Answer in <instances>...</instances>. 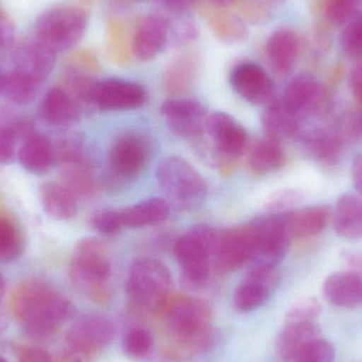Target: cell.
<instances>
[{
	"instance_id": "11a10c76",
	"label": "cell",
	"mask_w": 362,
	"mask_h": 362,
	"mask_svg": "<svg viewBox=\"0 0 362 362\" xmlns=\"http://www.w3.org/2000/svg\"><path fill=\"white\" fill-rule=\"evenodd\" d=\"M211 4L214 6H217V8H226V6H231L234 2L238 1V0H209Z\"/></svg>"
},
{
	"instance_id": "d590c367",
	"label": "cell",
	"mask_w": 362,
	"mask_h": 362,
	"mask_svg": "<svg viewBox=\"0 0 362 362\" xmlns=\"http://www.w3.org/2000/svg\"><path fill=\"white\" fill-rule=\"evenodd\" d=\"M323 12L334 27L349 25L362 14V0H325Z\"/></svg>"
},
{
	"instance_id": "f35d334b",
	"label": "cell",
	"mask_w": 362,
	"mask_h": 362,
	"mask_svg": "<svg viewBox=\"0 0 362 362\" xmlns=\"http://www.w3.org/2000/svg\"><path fill=\"white\" fill-rule=\"evenodd\" d=\"M335 354V346L321 337L308 342L293 362H333Z\"/></svg>"
},
{
	"instance_id": "7dc6e473",
	"label": "cell",
	"mask_w": 362,
	"mask_h": 362,
	"mask_svg": "<svg viewBox=\"0 0 362 362\" xmlns=\"http://www.w3.org/2000/svg\"><path fill=\"white\" fill-rule=\"evenodd\" d=\"M15 28L4 13L0 14V59L14 45Z\"/></svg>"
},
{
	"instance_id": "30bf717a",
	"label": "cell",
	"mask_w": 362,
	"mask_h": 362,
	"mask_svg": "<svg viewBox=\"0 0 362 362\" xmlns=\"http://www.w3.org/2000/svg\"><path fill=\"white\" fill-rule=\"evenodd\" d=\"M206 132L213 140V160L221 171H231L248 146L246 129L230 115L215 112L209 116Z\"/></svg>"
},
{
	"instance_id": "2e32d148",
	"label": "cell",
	"mask_w": 362,
	"mask_h": 362,
	"mask_svg": "<svg viewBox=\"0 0 362 362\" xmlns=\"http://www.w3.org/2000/svg\"><path fill=\"white\" fill-rule=\"evenodd\" d=\"M230 82L238 95L255 105H267L274 99V82L257 64H240L234 68Z\"/></svg>"
},
{
	"instance_id": "db71d44e",
	"label": "cell",
	"mask_w": 362,
	"mask_h": 362,
	"mask_svg": "<svg viewBox=\"0 0 362 362\" xmlns=\"http://www.w3.org/2000/svg\"><path fill=\"white\" fill-rule=\"evenodd\" d=\"M352 178L354 187L359 195L362 196V154H358L353 159Z\"/></svg>"
},
{
	"instance_id": "e575fe53",
	"label": "cell",
	"mask_w": 362,
	"mask_h": 362,
	"mask_svg": "<svg viewBox=\"0 0 362 362\" xmlns=\"http://www.w3.org/2000/svg\"><path fill=\"white\" fill-rule=\"evenodd\" d=\"M25 246L23 233L13 219L0 214V261H14Z\"/></svg>"
},
{
	"instance_id": "3957f363",
	"label": "cell",
	"mask_w": 362,
	"mask_h": 362,
	"mask_svg": "<svg viewBox=\"0 0 362 362\" xmlns=\"http://www.w3.org/2000/svg\"><path fill=\"white\" fill-rule=\"evenodd\" d=\"M171 272L165 264L152 257H140L129 267L127 303L133 314L155 317L163 314L171 298Z\"/></svg>"
},
{
	"instance_id": "f5cc1de1",
	"label": "cell",
	"mask_w": 362,
	"mask_h": 362,
	"mask_svg": "<svg viewBox=\"0 0 362 362\" xmlns=\"http://www.w3.org/2000/svg\"><path fill=\"white\" fill-rule=\"evenodd\" d=\"M163 2L172 12L183 13L194 8L198 0H163Z\"/></svg>"
},
{
	"instance_id": "d6986e66",
	"label": "cell",
	"mask_w": 362,
	"mask_h": 362,
	"mask_svg": "<svg viewBox=\"0 0 362 362\" xmlns=\"http://www.w3.org/2000/svg\"><path fill=\"white\" fill-rule=\"evenodd\" d=\"M278 282L276 270L257 272L248 270L246 279L234 293L233 303L243 313L252 312L266 304Z\"/></svg>"
},
{
	"instance_id": "8992f818",
	"label": "cell",
	"mask_w": 362,
	"mask_h": 362,
	"mask_svg": "<svg viewBox=\"0 0 362 362\" xmlns=\"http://www.w3.org/2000/svg\"><path fill=\"white\" fill-rule=\"evenodd\" d=\"M156 177L170 206L173 204L177 210H194L204 204L208 195L204 177L181 157L163 159L157 168Z\"/></svg>"
},
{
	"instance_id": "7bdbcfd3",
	"label": "cell",
	"mask_w": 362,
	"mask_h": 362,
	"mask_svg": "<svg viewBox=\"0 0 362 362\" xmlns=\"http://www.w3.org/2000/svg\"><path fill=\"white\" fill-rule=\"evenodd\" d=\"M336 129L344 144L362 141V107L346 112L338 122Z\"/></svg>"
},
{
	"instance_id": "8fae6325",
	"label": "cell",
	"mask_w": 362,
	"mask_h": 362,
	"mask_svg": "<svg viewBox=\"0 0 362 362\" xmlns=\"http://www.w3.org/2000/svg\"><path fill=\"white\" fill-rule=\"evenodd\" d=\"M255 246L253 223L218 232L215 246L214 270L226 274L240 269L250 263Z\"/></svg>"
},
{
	"instance_id": "680465c9",
	"label": "cell",
	"mask_w": 362,
	"mask_h": 362,
	"mask_svg": "<svg viewBox=\"0 0 362 362\" xmlns=\"http://www.w3.org/2000/svg\"><path fill=\"white\" fill-rule=\"evenodd\" d=\"M4 74L0 70V95H1L2 85H4Z\"/></svg>"
},
{
	"instance_id": "f1b7e54d",
	"label": "cell",
	"mask_w": 362,
	"mask_h": 362,
	"mask_svg": "<svg viewBox=\"0 0 362 362\" xmlns=\"http://www.w3.org/2000/svg\"><path fill=\"white\" fill-rule=\"evenodd\" d=\"M334 228L341 238H362V196L344 194L338 199L334 214Z\"/></svg>"
},
{
	"instance_id": "ab89813d",
	"label": "cell",
	"mask_w": 362,
	"mask_h": 362,
	"mask_svg": "<svg viewBox=\"0 0 362 362\" xmlns=\"http://www.w3.org/2000/svg\"><path fill=\"white\" fill-rule=\"evenodd\" d=\"M340 46L348 57L362 59V14L346 25L340 36Z\"/></svg>"
},
{
	"instance_id": "60d3db41",
	"label": "cell",
	"mask_w": 362,
	"mask_h": 362,
	"mask_svg": "<svg viewBox=\"0 0 362 362\" xmlns=\"http://www.w3.org/2000/svg\"><path fill=\"white\" fill-rule=\"evenodd\" d=\"M303 199L304 194L299 189H279L270 196L266 209L272 214H286L291 212L293 206L301 204Z\"/></svg>"
},
{
	"instance_id": "91938a15",
	"label": "cell",
	"mask_w": 362,
	"mask_h": 362,
	"mask_svg": "<svg viewBox=\"0 0 362 362\" xmlns=\"http://www.w3.org/2000/svg\"><path fill=\"white\" fill-rule=\"evenodd\" d=\"M0 362H10V361H6V358H2V357H0Z\"/></svg>"
},
{
	"instance_id": "6f0895ef",
	"label": "cell",
	"mask_w": 362,
	"mask_h": 362,
	"mask_svg": "<svg viewBox=\"0 0 362 362\" xmlns=\"http://www.w3.org/2000/svg\"><path fill=\"white\" fill-rule=\"evenodd\" d=\"M4 291H6V282H4V276L0 274V299L4 297Z\"/></svg>"
},
{
	"instance_id": "ee69618b",
	"label": "cell",
	"mask_w": 362,
	"mask_h": 362,
	"mask_svg": "<svg viewBox=\"0 0 362 362\" xmlns=\"http://www.w3.org/2000/svg\"><path fill=\"white\" fill-rule=\"evenodd\" d=\"M320 313L321 305L317 298H304L289 308L286 321H315Z\"/></svg>"
},
{
	"instance_id": "ffe728a7",
	"label": "cell",
	"mask_w": 362,
	"mask_h": 362,
	"mask_svg": "<svg viewBox=\"0 0 362 362\" xmlns=\"http://www.w3.org/2000/svg\"><path fill=\"white\" fill-rule=\"evenodd\" d=\"M265 51L272 70L279 76H286L299 57L301 40L293 30L281 28L268 37Z\"/></svg>"
},
{
	"instance_id": "816d5d0a",
	"label": "cell",
	"mask_w": 362,
	"mask_h": 362,
	"mask_svg": "<svg viewBox=\"0 0 362 362\" xmlns=\"http://www.w3.org/2000/svg\"><path fill=\"white\" fill-rule=\"evenodd\" d=\"M342 259L350 267V272H354L362 279V250L355 249V250L344 251Z\"/></svg>"
},
{
	"instance_id": "f546056e",
	"label": "cell",
	"mask_w": 362,
	"mask_h": 362,
	"mask_svg": "<svg viewBox=\"0 0 362 362\" xmlns=\"http://www.w3.org/2000/svg\"><path fill=\"white\" fill-rule=\"evenodd\" d=\"M171 206L161 198H148L121 210L123 225L129 228H144L167 221Z\"/></svg>"
},
{
	"instance_id": "52a82bcc",
	"label": "cell",
	"mask_w": 362,
	"mask_h": 362,
	"mask_svg": "<svg viewBox=\"0 0 362 362\" xmlns=\"http://www.w3.org/2000/svg\"><path fill=\"white\" fill-rule=\"evenodd\" d=\"M88 17L84 8L61 6L42 13L35 23L34 32L40 42L54 52L74 48L84 36Z\"/></svg>"
},
{
	"instance_id": "9f6ffc18",
	"label": "cell",
	"mask_w": 362,
	"mask_h": 362,
	"mask_svg": "<svg viewBox=\"0 0 362 362\" xmlns=\"http://www.w3.org/2000/svg\"><path fill=\"white\" fill-rule=\"evenodd\" d=\"M8 327V318H6L4 310L0 308V334L4 333Z\"/></svg>"
},
{
	"instance_id": "1f68e13d",
	"label": "cell",
	"mask_w": 362,
	"mask_h": 362,
	"mask_svg": "<svg viewBox=\"0 0 362 362\" xmlns=\"http://www.w3.org/2000/svg\"><path fill=\"white\" fill-rule=\"evenodd\" d=\"M285 163V153L281 144L264 138L251 148L248 165L255 175L264 176L279 171Z\"/></svg>"
},
{
	"instance_id": "44dd1931",
	"label": "cell",
	"mask_w": 362,
	"mask_h": 362,
	"mask_svg": "<svg viewBox=\"0 0 362 362\" xmlns=\"http://www.w3.org/2000/svg\"><path fill=\"white\" fill-rule=\"evenodd\" d=\"M81 107L64 87H53L42 99L40 116L52 127H72L80 119Z\"/></svg>"
},
{
	"instance_id": "ac0fdd59",
	"label": "cell",
	"mask_w": 362,
	"mask_h": 362,
	"mask_svg": "<svg viewBox=\"0 0 362 362\" xmlns=\"http://www.w3.org/2000/svg\"><path fill=\"white\" fill-rule=\"evenodd\" d=\"M170 21L158 14L148 15L136 28L132 51L138 59L148 62L160 54L169 42Z\"/></svg>"
},
{
	"instance_id": "836d02e7",
	"label": "cell",
	"mask_w": 362,
	"mask_h": 362,
	"mask_svg": "<svg viewBox=\"0 0 362 362\" xmlns=\"http://www.w3.org/2000/svg\"><path fill=\"white\" fill-rule=\"evenodd\" d=\"M40 85L14 69L4 74L1 95L13 103L27 105L35 100Z\"/></svg>"
},
{
	"instance_id": "6da1fadb",
	"label": "cell",
	"mask_w": 362,
	"mask_h": 362,
	"mask_svg": "<svg viewBox=\"0 0 362 362\" xmlns=\"http://www.w3.org/2000/svg\"><path fill=\"white\" fill-rule=\"evenodd\" d=\"M161 316L169 338L168 356L171 358H191L212 346L213 310L204 300L187 296L171 297Z\"/></svg>"
},
{
	"instance_id": "484cf974",
	"label": "cell",
	"mask_w": 362,
	"mask_h": 362,
	"mask_svg": "<svg viewBox=\"0 0 362 362\" xmlns=\"http://www.w3.org/2000/svg\"><path fill=\"white\" fill-rule=\"evenodd\" d=\"M302 146L310 156L325 163H335L341 155L344 141L337 129L314 127L300 134Z\"/></svg>"
},
{
	"instance_id": "7a4b0ae2",
	"label": "cell",
	"mask_w": 362,
	"mask_h": 362,
	"mask_svg": "<svg viewBox=\"0 0 362 362\" xmlns=\"http://www.w3.org/2000/svg\"><path fill=\"white\" fill-rule=\"evenodd\" d=\"M11 310L28 335L47 338L76 314L69 300L42 281L21 283L13 291Z\"/></svg>"
},
{
	"instance_id": "4316f807",
	"label": "cell",
	"mask_w": 362,
	"mask_h": 362,
	"mask_svg": "<svg viewBox=\"0 0 362 362\" xmlns=\"http://www.w3.org/2000/svg\"><path fill=\"white\" fill-rule=\"evenodd\" d=\"M40 197L45 212L55 221H69L78 214L80 200L63 182L42 183Z\"/></svg>"
},
{
	"instance_id": "74e56055",
	"label": "cell",
	"mask_w": 362,
	"mask_h": 362,
	"mask_svg": "<svg viewBox=\"0 0 362 362\" xmlns=\"http://www.w3.org/2000/svg\"><path fill=\"white\" fill-rule=\"evenodd\" d=\"M154 346V337L144 327H133L127 332L123 340V349L132 358H146L152 354Z\"/></svg>"
},
{
	"instance_id": "277c9868",
	"label": "cell",
	"mask_w": 362,
	"mask_h": 362,
	"mask_svg": "<svg viewBox=\"0 0 362 362\" xmlns=\"http://www.w3.org/2000/svg\"><path fill=\"white\" fill-rule=\"evenodd\" d=\"M69 276L74 286L91 301L107 303L112 264L105 244L95 238L81 240L72 255Z\"/></svg>"
},
{
	"instance_id": "e0dca14e",
	"label": "cell",
	"mask_w": 362,
	"mask_h": 362,
	"mask_svg": "<svg viewBox=\"0 0 362 362\" xmlns=\"http://www.w3.org/2000/svg\"><path fill=\"white\" fill-rule=\"evenodd\" d=\"M57 54L37 38L25 40L13 55L15 70L42 84L54 68Z\"/></svg>"
},
{
	"instance_id": "9c48e42d",
	"label": "cell",
	"mask_w": 362,
	"mask_h": 362,
	"mask_svg": "<svg viewBox=\"0 0 362 362\" xmlns=\"http://www.w3.org/2000/svg\"><path fill=\"white\" fill-rule=\"evenodd\" d=\"M255 246L249 270L274 272L288 250L291 234L284 214H272L255 221Z\"/></svg>"
},
{
	"instance_id": "9a60e30c",
	"label": "cell",
	"mask_w": 362,
	"mask_h": 362,
	"mask_svg": "<svg viewBox=\"0 0 362 362\" xmlns=\"http://www.w3.org/2000/svg\"><path fill=\"white\" fill-rule=\"evenodd\" d=\"M116 336L112 321L101 315L89 314L78 318L66 335V344L95 355L110 346Z\"/></svg>"
},
{
	"instance_id": "f907efd6",
	"label": "cell",
	"mask_w": 362,
	"mask_h": 362,
	"mask_svg": "<svg viewBox=\"0 0 362 362\" xmlns=\"http://www.w3.org/2000/svg\"><path fill=\"white\" fill-rule=\"evenodd\" d=\"M350 84L353 95L362 107V59L354 66L351 72Z\"/></svg>"
},
{
	"instance_id": "5bb4252c",
	"label": "cell",
	"mask_w": 362,
	"mask_h": 362,
	"mask_svg": "<svg viewBox=\"0 0 362 362\" xmlns=\"http://www.w3.org/2000/svg\"><path fill=\"white\" fill-rule=\"evenodd\" d=\"M146 101L142 85L120 78L98 82L93 95V106L102 110H127L141 107Z\"/></svg>"
},
{
	"instance_id": "bcb514c9",
	"label": "cell",
	"mask_w": 362,
	"mask_h": 362,
	"mask_svg": "<svg viewBox=\"0 0 362 362\" xmlns=\"http://www.w3.org/2000/svg\"><path fill=\"white\" fill-rule=\"evenodd\" d=\"M197 35V28L191 21H178L176 25L170 23L169 40H172V45L183 46L196 40Z\"/></svg>"
},
{
	"instance_id": "7c38bea8",
	"label": "cell",
	"mask_w": 362,
	"mask_h": 362,
	"mask_svg": "<svg viewBox=\"0 0 362 362\" xmlns=\"http://www.w3.org/2000/svg\"><path fill=\"white\" fill-rule=\"evenodd\" d=\"M285 107L300 121L325 112L329 106V95L325 87L308 74L295 76L281 98Z\"/></svg>"
},
{
	"instance_id": "5b68a950",
	"label": "cell",
	"mask_w": 362,
	"mask_h": 362,
	"mask_svg": "<svg viewBox=\"0 0 362 362\" xmlns=\"http://www.w3.org/2000/svg\"><path fill=\"white\" fill-rule=\"evenodd\" d=\"M217 234L212 228L197 225L183 234L174 247L183 285L191 291L206 286L214 270Z\"/></svg>"
},
{
	"instance_id": "d6a6232c",
	"label": "cell",
	"mask_w": 362,
	"mask_h": 362,
	"mask_svg": "<svg viewBox=\"0 0 362 362\" xmlns=\"http://www.w3.org/2000/svg\"><path fill=\"white\" fill-rule=\"evenodd\" d=\"M62 182L76 196L80 202L93 199L99 193V183L93 173L90 163L87 160L66 165Z\"/></svg>"
},
{
	"instance_id": "f6af8a7d",
	"label": "cell",
	"mask_w": 362,
	"mask_h": 362,
	"mask_svg": "<svg viewBox=\"0 0 362 362\" xmlns=\"http://www.w3.org/2000/svg\"><path fill=\"white\" fill-rule=\"evenodd\" d=\"M19 140L8 125L0 127V165H11L16 159Z\"/></svg>"
},
{
	"instance_id": "681fc988",
	"label": "cell",
	"mask_w": 362,
	"mask_h": 362,
	"mask_svg": "<svg viewBox=\"0 0 362 362\" xmlns=\"http://www.w3.org/2000/svg\"><path fill=\"white\" fill-rule=\"evenodd\" d=\"M19 362H55L48 351L38 346L25 349L19 356Z\"/></svg>"
},
{
	"instance_id": "8d00e7d4",
	"label": "cell",
	"mask_w": 362,
	"mask_h": 362,
	"mask_svg": "<svg viewBox=\"0 0 362 362\" xmlns=\"http://www.w3.org/2000/svg\"><path fill=\"white\" fill-rule=\"evenodd\" d=\"M209 23L214 33L226 42H236L247 37V29L242 21L229 13L215 11L211 13Z\"/></svg>"
},
{
	"instance_id": "b9f144b4",
	"label": "cell",
	"mask_w": 362,
	"mask_h": 362,
	"mask_svg": "<svg viewBox=\"0 0 362 362\" xmlns=\"http://www.w3.org/2000/svg\"><path fill=\"white\" fill-rule=\"evenodd\" d=\"M90 223L93 229L105 235H114L124 228L121 210H112V209H102L93 213Z\"/></svg>"
},
{
	"instance_id": "603a6c76",
	"label": "cell",
	"mask_w": 362,
	"mask_h": 362,
	"mask_svg": "<svg viewBox=\"0 0 362 362\" xmlns=\"http://www.w3.org/2000/svg\"><path fill=\"white\" fill-rule=\"evenodd\" d=\"M321 337L322 332L316 321H286L276 339V354L282 362H293L308 342Z\"/></svg>"
},
{
	"instance_id": "d4e9b609",
	"label": "cell",
	"mask_w": 362,
	"mask_h": 362,
	"mask_svg": "<svg viewBox=\"0 0 362 362\" xmlns=\"http://www.w3.org/2000/svg\"><path fill=\"white\" fill-rule=\"evenodd\" d=\"M262 127L265 138L279 144L299 137L301 134V121L285 107L282 100L276 98L267 104L264 110Z\"/></svg>"
},
{
	"instance_id": "4fadbf2b",
	"label": "cell",
	"mask_w": 362,
	"mask_h": 362,
	"mask_svg": "<svg viewBox=\"0 0 362 362\" xmlns=\"http://www.w3.org/2000/svg\"><path fill=\"white\" fill-rule=\"evenodd\" d=\"M161 115L172 132L185 139H198L206 131L209 116L202 103L195 100H167L161 105Z\"/></svg>"
},
{
	"instance_id": "4dcf8cb0",
	"label": "cell",
	"mask_w": 362,
	"mask_h": 362,
	"mask_svg": "<svg viewBox=\"0 0 362 362\" xmlns=\"http://www.w3.org/2000/svg\"><path fill=\"white\" fill-rule=\"evenodd\" d=\"M198 74V59L193 53L180 55L172 62L163 76V87L170 95L187 93L195 83Z\"/></svg>"
},
{
	"instance_id": "ba28073f",
	"label": "cell",
	"mask_w": 362,
	"mask_h": 362,
	"mask_svg": "<svg viewBox=\"0 0 362 362\" xmlns=\"http://www.w3.org/2000/svg\"><path fill=\"white\" fill-rule=\"evenodd\" d=\"M151 148L141 134L127 132L115 139L108 154L105 181L118 187L137 180L150 160Z\"/></svg>"
},
{
	"instance_id": "cb8c5ba5",
	"label": "cell",
	"mask_w": 362,
	"mask_h": 362,
	"mask_svg": "<svg viewBox=\"0 0 362 362\" xmlns=\"http://www.w3.org/2000/svg\"><path fill=\"white\" fill-rule=\"evenodd\" d=\"M323 296L333 305L355 308L362 304V279L352 272H335L323 283Z\"/></svg>"
},
{
	"instance_id": "7402d4cb",
	"label": "cell",
	"mask_w": 362,
	"mask_h": 362,
	"mask_svg": "<svg viewBox=\"0 0 362 362\" xmlns=\"http://www.w3.org/2000/svg\"><path fill=\"white\" fill-rule=\"evenodd\" d=\"M17 158L25 171L38 176L48 173L57 163L53 142L46 136L36 133L23 140Z\"/></svg>"
},
{
	"instance_id": "94428289",
	"label": "cell",
	"mask_w": 362,
	"mask_h": 362,
	"mask_svg": "<svg viewBox=\"0 0 362 362\" xmlns=\"http://www.w3.org/2000/svg\"><path fill=\"white\" fill-rule=\"evenodd\" d=\"M2 13H4V12H2L1 6H0V14H2Z\"/></svg>"
},
{
	"instance_id": "83f0119b",
	"label": "cell",
	"mask_w": 362,
	"mask_h": 362,
	"mask_svg": "<svg viewBox=\"0 0 362 362\" xmlns=\"http://www.w3.org/2000/svg\"><path fill=\"white\" fill-rule=\"evenodd\" d=\"M284 215L291 238H308L317 235L327 228L331 218V211L327 206H316Z\"/></svg>"
},
{
	"instance_id": "c3c4849f",
	"label": "cell",
	"mask_w": 362,
	"mask_h": 362,
	"mask_svg": "<svg viewBox=\"0 0 362 362\" xmlns=\"http://www.w3.org/2000/svg\"><path fill=\"white\" fill-rule=\"evenodd\" d=\"M93 356L87 351L66 344L59 354V362H93Z\"/></svg>"
}]
</instances>
